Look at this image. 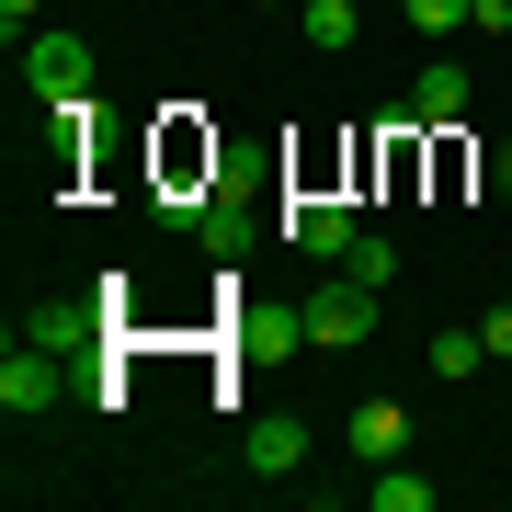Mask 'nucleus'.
Returning <instances> with one entry per match:
<instances>
[{
    "instance_id": "nucleus-1",
    "label": "nucleus",
    "mask_w": 512,
    "mask_h": 512,
    "mask_svg": "<svg viewBox=\"0 0 512 512\" xmlns=\"http://www.w3.org/2000/svg\"><path fill=\"white\" fill-rule=\"evenodd\" d=\"M387 319V296L376 285H319V296H296V342H319V353H353V342H365V330Z\"/></svg>"
},
{
    "instance_id": "nucleus-2",
    "label": "nucleus",
    "mask_w": 512,
    "mask_h": 512,
    "mask_svg": "<svg viewBox=\"0 0 512 512\" xmlns=\"http://www.w3.org/2000/svg\"><path fill=\"white\" fill-rule=\"evenodd\" d=\"M23 92H35L46 114L57 103H92V46H80V35H35V46H23Z\"/></svg>"
},
{
    "instance_id": "nucleus-3",
    "label": "nucleus",
    "mask_w": 512,
    "mask_h": 512,
    "mask_svg": "<svg viewBox=\"0 0 512 512\" xmlns=\"http://www.w3.org/2000/svg\"><path fill=\"white\" fill-rule=\"evenodd\" d=\"M0 410H12V421H46L57 410V353L23 342V330H12V353H0Z\"/></svg>"
},
{
    "instance_id": "nucleus-4",
    "label": "nucleus",
    "mask_w": 512,
    "mask_h": 512,
    "mask_svg": "<svg viewBox=\"0 0 512 512\" xmlns=\"http://www.w3.org/2000/svg\"><path fill=\"white\" fill-rule=\"evenodd\" d=\"M239 456H251L262 478H296V467L319 456V444H308V421H296V410H262L251 433H239Z\"/></svg>"
},
{
    "instance_id": "nucleus-5",
    "label": "nucleus",
    "mask_w": 512,
    "mask_h": 512,
    "mask_svg": "<svg viewBox=\"0 0 512 512\" xmlns=\"http://www.w3.org/2000/svg\"><path fill=\"white\" fill-rule=\"evenodd\" d=\"M285 239L319 251V262H342V251H353V205H342V194H296V205H285Z\"/></svg>"
},
{
    "instance_id": "nucleus-6",
    "label": "nucleus",
    "mask_w": 512,
    "mask_h": 512,
    "mask_svg": "<svg viewBox=\"0 0 512 512\" xmlns=\"http://www.w3.org/2000/svg\"><path fill=\"white\" fill-rule=\"evenodd\" d=\"M456 114H467V69H456V57H433V69L410 80V103H399V126H421V137H433V126H456Z\"/></svg>"
},
{
    "instance_id": "nucleus-7",
    "label": "nucleus",
    "mask_w": 512,
    "mask_h": 512,
    "mask_svg": "<svg viewBox=\"0 0 512 512\" xmlns=\"http://www.w3.org/2000/svg\"><path fill=\"white\" fill-rule=\"evenodd\" d=\"M342 444H353V456H365V467H387V456H410V410H399V399H365V410L342 421Z\"/></svg>"
},
{
    "instance_id": "nucleus-8",
    "label": "nucleus",
    "mask_w": 512,
    "mask_h": 512,
    "mask_svg": "<svg viewBox=\"0 0 512 512\" xmlns=\"http://www.w3.org/2000/svg\"><path fill=\"white\" fill-rule=\"evenodd\" d=\"M342 274L387 296V285H399V239H376V228H353V251H342Z\"/></svg>"
},
{
    "instance_id": "nucleus-9",
    "label": "nucleus",
    "mask_w": 512,
    "mask_h": 512,
    "mask_svg": "<svg viewBox=\"0 0 512 512\" xmlns=\"http://www.w3.org/2000/svg\"><path fill=\"white\" fill-rule=\"evenodd\" d=\"M365 501H376V512H433V478H410L399 456H387V467L365 478Z\"/></svg>"
},
{
    "instance_id": "nucleus-10",
    "label": "nucleus",
    "mask_w": 512,
    "mask_h": 512,
    "mask_svg": "<svg viewBox=\"0 0 512 512\" xmlns=\"http://www.w3.org/2000/svg\"><path fill=\"white\" fill-rule=\"evenodd\" d=\"M296 23H308V46H353V35H365L353 0H296Z\"/></svg>"
},
{
    "instance_id": "nucleus-11",
    "label": "nucleus",
    "mask_w": 512,
    "mask_h": 512,
    "mask_svg": "<svg viewBox=\"0 0 512 512\" xmlns=\"http://www.w3.org/2000/svg\"><path fill=\"white\" fill-rule=\"evenodd\" d=\"M92 330H103L92 308H46L35 330H23V342H46V353H92Z\"/></svg>"
},
{
    "instance_id": "nucleus-12",
    "label": "nucleus",
    "mask_w": 512,
    "mask_h": 512,
    "mask_svg": "<svg viewBox=\"0 0 512 512\" xmlns=\"http://www.w3.org/2000/svg\"><path fill=\"white\" fill-rule=\"evenodd\" d=\"M490 365V330H433V376H478Z\"/></svg>"
},
{
    "instance_id": "nucleus-13",
    "label": "nucleus",
    "mask_w": 512,
    "mask_h": 512,
    "mask_svg": "<svg viewBox=\"0 0 512 512\" xmlns=\"http://www.w3.org/2000/svg\"><path fill=\"white\" fill-rule=\"evenodd\" d=\"M410 35H467V0H399Z\"/></svg>"
},
{
    "instance_id": "nucleus-14",
    "label": "nucleus",
    "mask_w": 512,
    "mask_h": 512,
    "mask_svg": "<svg viewBox=\"0 0 512 512\" xmlns=\"http://www.w3.org/2000/svg\"><path fill=\"white\" fill-rule=\"evenodd\" d=\"M239 239H251V217H239V205H205V251L239 262Z\"/></svg>"
},
{
    "instance_id": "nucleus-15",
    "label": "nucleus",
    "mask_w": 512,
    "mask_h": 512,
    "mask_svg": "<svg viewBox=\"0 0 512 512\" xmlns=\"http://www.w3.org/2000/svg\"><path fill=\"white\" fill-rule=\"evenodd\" d=\"M478 330H490V365H512V308H490Z\"/></svg>"
},
{
    "instance_id": "nucleus-16",
    "label": "nucleus",
    "mask_w": 512,
    "mask_h": 512,
    "mask_svg": "<svg viewBox=\"0 0 512 512\" xmlns=\"http://www.w3.org/2000/svg\"><path fill=\"white\" fill-rule=\"evenodd\" d=\"M467 23H478V35H501V23H512V0H467Z\"/></svg>"
},
{
    "instance_id": "nucleus-17",
    "label": "nucleus",
    "mask_w": 512,
    "mask_h": 512,
    "mask_svg": "<svg viewBox=\"0 0 512 512\" xmlns=\"http://www.w3.org/2000/svg\"><path fill=\"white\" fill-rule=\"evenodd\" d=\"M46 12V0H0V23H12V46H23V23H35Z\"/></svg>"
},
{
    "instance_id": "nucleus-18",
    "label": "nucleus",
    "mask_w": 512,
    "mask_h": 512,
    "mask_svg": "<svg viewBox=\"0 0 512 512\" xmlns=\"http://www.w3.org/2000/svg\"><path fill=\"white\" fill-rule=\"evenodd\" d=\"M501 183H512V137H501Z\"/></svg>"
},
{
    "instance_id": "nucleus-19",
    "label": "nucleus",
    "mask_w": 512,
    "mask_h": 512,
    "mask_svg": "<svg viewBox=\"0 0 512 512\" xmlns=\"http://www.w3.org/2000/svg\"><path fill=\"white\" fill-rule=\"evenodd\" d=\"M262 12H285V0H262Z\"/></svg>"
}]
</instances>
